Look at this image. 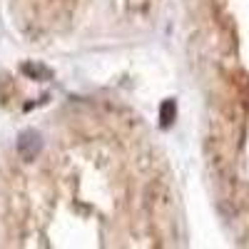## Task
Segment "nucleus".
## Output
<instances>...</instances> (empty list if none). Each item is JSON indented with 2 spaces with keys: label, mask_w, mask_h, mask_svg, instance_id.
Wrapping results in <instances>:
<instances>
[{
  "label": "nucleus",
  "mask_w": 249,
  "mask_h": 249,
  "mask_svg": "<svg viewBox=\"0 0 249 249\" xmlns=\"http://www.w3.org/2000/svg\"><path fill=\"white\" fill-rule=\"evenodd\" d=\"M23 72H25V75H40V77H48V70L37 68V65H23Z\"/></svg>",
  "instance_id": "obj_3"
},
{
  "label": "nucleus",
  "mask_w": 249,
  "mask_h": 249,
  "mask_svg": "<svg viewBox=\"0 0 249 249\" xmlns=\"http://www.w3.org/2000/svg\"><path fill=\"white\" fill-rule=\"evenodd\" d=\"M175 115H177L175 100H167V102L162 105V112H160V124H162V127H170V124L175 122Z\"/></svg>",
  "instance_id": "obj_2"
},
{
  "label": "nucleus",
  "mask_w": 249,
  "mask_h": 249,
  "mask_svg": "<svg viewBox=\"0 0 249 249\" xmlns=\"http://www.w3.org/2000/svg\"><path fill=\"white\" fill-rule=\"evenodd\" d=\"M20 152H23V157H35L37 150H40V135L37 132H23L20 135V142H18Z\"/></svg>",
  "instance_id": "obj_1"
}]
</instances>
